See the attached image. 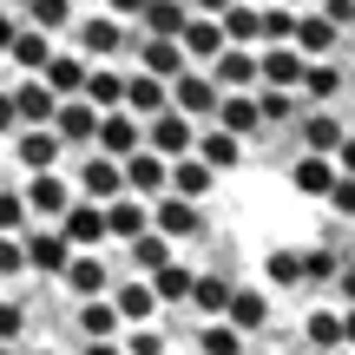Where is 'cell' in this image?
<instances>
[{"label":"cell","instance_id":"6da1fadb","mask_svg":"<svg viewBox=\"0 0 355 355\" xmlns=\"http://www.w3.org/2000/svg\"><path fill=\"white\" fill-rule=\"evenodd\" d=\"M66 33H73V46L86 53V60H119V53H125V20H119V13H73V26H66Z\"/></svg>","mask_w":355,"mask_h":355},{"label":"cell","instance_id":"7a4b0ae2","mask_svg":"<svg viewBox=\"0 0 355 355\" xmlns=\"http://www.w3.org/2000/svg\"><path fill=\"white\" fill-rule=\"evenodd\" d=\"M145 204H152V230H158V237H171V243L204 237V204L178 198V191H158V198H145Z\"/></svg>","mask_w":355,"mask_h":355},{"label":"cell","instance_id":"3957f363","mask_svg":"<svg viewBox=\"0 0 355 355\" xmlns=\"http://www.w3.org/2000/svg\"><path fill=\"white\" fill-rule=\"evenodd\" d=\"M139 145H145V119H139V112H125V105H105L99 125H92V152L125 158V152H139Z\"/></svg>","mask_w":355,"mask_h":355},{"label":"cell","instance_id":"277c9868","mask_svg":"<svg viewBox=\"0 0 355 355\" xmlns=\"http://www.w3.org/2000/svg\"><path fill=\"white\" fill-rule=\"evenodd\" d=\"M20 250H26V277L60 283V270H66V257H73V243L60 237V224H46V230L26 224V230H20Z\"/></svg>","mask_w":355,"mask_h":355},{"label":"cell","instance_id":"5b68a950","mask_svg":"<svg viewBox=\"0 0 355 355\" xmlns=\"http://www.w3.org/2000/svg\"><path fill=\"white\" fill-rule=\"evenodd\" d=\"M53 224H60V237L73 243V250H99V243H105V211L92 198H79V191L66 198V211L53 217Z\"/></svg>","mask_w":355,"mask_h":355},{"label":"cell","instance_id":"8992f818","mask_svg":"<svg viewBox=\"0 0 355 355\" xmlns=\"http://www.w3.org/2000/svg\"><path fill=\"white\" fill-rule=\"evenodd\" d=\"M145 145H152L158 158H184L191 145H198V119H184L178 105H165V112L145 119Z\"/></svg>","mask_w":355,"mask_h":355},{"label":"cell","instance_id":"52a82bcc","mask_svg":"<svg viewBox=\"0 0 355 355\" xmlns=\"http://www.w3.org/2000/svg\"><path fill=\"white\" fill-rule=\"evenodd\" d=\"M165 92H171V105H178V112H184V119H198V125L217 112V79H211V73H198V66L171 73V79H165Z\"/></svg>","mask_w":355,"mask_h":355},{"label":"cell","instance_id":"ba28073f","mask_svg":"<svg viewBox=\"0 0 355 355\" xmlns=\"http://www.w3.org/2000/svg\"><path fill=\"white\" fill-rule=\"evenodd\" d=\"M7 145H13V165L20 171H46V165H60V152H66L53 125H13Z\"/></svg>","mask_w":355,"mask_h":355},{"label":"cell","instance_id":"9c48e42d","mask_svg":"<svg viewBox=\"0 0 355 355\" xmlns=\"http://www.w3.org/2000/svg\"><path fill=\"white\" fill-rule=\"evenodd\" d=\"M20 198H26V211L33 217H60L66 211V198H73V178H66L60 165H46V171H26V184H20Z\"/></svg>","mask_w":355,"mask_h":355},{"label":"cell","instance_id":"30bf717a","mask_svg":"<svg viewBox=\"0 0 355 355\" xmlns=\"http://www.w3.org/2000/svg\"><path fill=\"white\" fill-rule=\"evenodd\" d=\"M60 290L73 296V303H79V296H105V290H112L105 257L99 250H73V257H66V270H60Z\"/></svg>","mask_w":355,"mask_h":355},{"label":"cell","instance_id":"8fae6325","mask_svg":"<svg viewBox=\"0 0 355 355\" xmlns=\"http://www.w3.org/2000/svg\"><path fill=\"white\" fill-rule=\"evenodd\" d=\"M204 73L217 79V92H250V86H257V53H250V46H230V40H224V46L204 60Z\"/></svg>","mask_w":355,"mask_h":355},{"label":"cell","instance_id":"7c38bea8","mask_svg":"<svg viewBox=\"0 0 355 355\" xmlns=\"http://www.w3.org/2000/svg\"><path fill=\"white\" fill-rule=\"evenodd\" d=\"M73 191H79V198H92V204L119 198V191H125V171H119V158H105V152H86V165L73 171Z\"/></svg>","mask_w":355,"mask_h":355},{"label":"cell","instance_id":"4fadbf2b","mask_svg":"<svg viewBox=\"0 0 355 355\" xmlns=\"http://www.w3.org/2000/svg\"><path fill=\"white\" fill-rule=\"evenodd\" d=\"M191 152H198V158H204V165H211L217 178L243 165V139H237V132H224L217 119H204V125H198V145H191Z\"/></svg>","mask_w":355,"mask_h":355},{"label":"cell","instance_id":"5bb4252c","mask_svg":"<svg viewBox=\"0 0 355 355\" xmlns=\"http://www.w3.org/2000/svg\"><path fill=\"white\" fill-rule=\"evenodd\" d=\"M165 191H178V198H191V204H204V198L217 191V171L204 165L198 152H184V158H171V165H165Z\"/></svg>","mask_w":355,"mask_h":355},{"label":"cell","instance_id":"9a60e30c","mask_svg":"<svg viewBox=\"0 0 355 355\" xmlns=\"http://www.w3.org/2000/svg\"><path fill=\"white\" fill-rule=\"evenodd\" d=\"M46 125L60 132V145H92V125H99V105L73 92V99H60V105H53V119H46Z\"/></svg>","mask_w":355,"mask_h":355},{"label":"cell","instance_id":"2e32d148","mask_svg":"<svg viewBox=\"0 0 355 355\" xmlns=\"http://www.w3.org/2000/svg\"><path fill=\"white\" fill-rule=\"evenodd\" d=\"M165 165H171V158H158L152 145L125 152V158H119V171H125V191H132V198H158V191H165Z\"/></svg>","mask_w":355,"mask_h":355},{"label":"cell","instance_id":"e0dca14e","mask_svg":"<svg viewBox=\"0 0 355 355\" xmlns=\"http://www.w3.org/2000/svg\"><path fill=\"white\" fill-rule=\"evenodd\" d=\"M224 322H237L243 336H263V329H270V290H243V283H230Z\"/></svg>","mask_w":355,"mask_h":355},{"label":"cell","instance_id":"ac0fdd59","mask_svg":"<svg viewBox=\"0 0 355 355\" xmlns=\"http://www.w3.org/2000/svg\"><path fill=\"white\" fill-rule=\"evenodd\" d=\"M336 40H343V26H336V20H329L322 7L296 13V33H290V46L303 53V60H316V53H336Z\"/></svg>","mask_w":355,"mask_h":355},{"label":"cell","instance_id":"d6986e66","mask_svg":"<svg viewBox=\"0 0 355 355\" xmlns=\"http://www.w3.org/2000/svg\"><path fill=\"white\" fill-rule=\"evenodd\" d=\"M46 53H53V33H46V26H33V20H20V33L7 40V53H0V60H7L13 73H40V66H46Z\"/></svg>","mask_w":355,"mask_h":355},{"label":"cell","instance_id":"ffe728a7","mask_svg":"<svg viewBox=\"0 0 355 355\" xmlns=\"http://www.w3.org/2000/svg\"><path fill=\"white\" fill-rule=\"evenodd\" d=\"M7 92H13V112H20V125H46L53 105H60V92H53L40 73H20V86H7Z\"/></svg>","mask_w":355,"mask_h":355},{"label":"cell","instance_id":"44dd1931","mask_svg":"<svg viewBox=\"0 0 355 355\" xmlns=\"http://www.w3.org/2000/svg\"><path fill=\"white\" fill-rule=\"evenodd\" d=\"M105 296H112L119 322H158V309H165V303L152 296V283H145V277H125V283H112Z\"/></svg>","mask_w":355,"mask_h":355},{"label":"cell","instance_id":"7402d4cb","mask_svg":"<svg viewBox=\"0 0 355 355\" xmlns=\"http://www.w3.org/2000/svg\"><path fill=\"white\" fill-rule=\"evenodd\" d=\"M99 211H105V237H119V243H125V237H139V230L152 224V204H145V198H132V191L105 198Z\"/></svg>","mask_w":355,"mask_h":355},{"label":"cell","instance_id":"603a6c76","mask_svg":"<svg viewBox=\"0 0 355 355\" xmlns=\"http://www.w3.org/2000/svg\"><path fill=\"white\" fill-rule=\"evenodd\" d=\"M178 46H184L191 66H204L217 46H224V26H217V13H184V26H178Z\"/></svg>","mask_w":355,"mask_h":355},{"label":"cell","instance_id":"cb8c5ba5","mask_svg":"<svg viewBox=\"0 0 355 355\" xmlns=\"http://www.w3.org/2000/svg\"><path fill=\"white\" fill-rule=\"evenodd\" d=\"M86 66H92V60H86L79 46H66V53L53 46V53H46V66H40V79H46V86L60 92V99H73V92L86 86Z\"/></svg>","mask_w":355,"mask_h":355},{"label":"cell","instance_id":"d4e9b609","mask_svg":"<svg viewBox=\"0 0 355 355\" xmlns=\"http://www.w3.org/2000/svg\"><path fill=\"white\" fill-rule=\"evenodd\" d=\"M217 125L224 132H237V139H250V132H263V119H257V86L250 92H217Z\"/></svg>","mask_w":355,"mask_h":355},{"label":"cell","instance_id":"484cf974","mask_svg":"<svg viewBox=\"0 0 355 355\" xmlns=\"http://www.w3.org/2000/svg\"><path fill=\"white\" fill-rule=\"evenodd\" d=\"M119 105H125V112H139V119H152V112H165V105H171V92H165V79H158V73H125Z\"/></svg>","mask_w":355,"mask_h":355},{"label":"cell","instance_id":"4316f807","mask_svg":"<svg viewBox=\"0 0 355 355\" xmlns=\"http://www.w3.org/2000/svg\"><path fill=\"white\" fill-rule=\"evenodd\" d=\"M184 46L178 40H165V33H145L139 40V73H158V79H171V73H184Z\"/></svg>","mask_w":355,"mask_h":355},{"label":"cell","instance_id":"83f0119b","mask_svg":"<svg viewBox=\"0 0 355 355\" xmlns=\"http://www.w3.org/2000/svg\"><path fill=\"white\" fill-rule=\"evenodd\" d=\"M329 178H336V158H329V152H303V158L290 165V191H296V198H322Z\"/></svg>","mask_w":355,"mask_h":355},{"label":"cell","instance_id":"f1b7e54d","mask_svg":"<svg viewBox=\"0 0 355 355\" xmlns=\"http://www.w3.org/2000/svg\"><path fill=\"white\" fill-rule=\"evenodd\" d=\"M145 283H152V296H158L165 309H184V296H191V263H178V250H171Z\"/></svg>","mask_w":355,"mask_h":355},{"label":"cell","instance_id":"f546056e","mask_svg":"<svg viewBox=\"0 0 355 355\" xmlns=\"http://www.w3.org/2000/svg\"><path fill=\"white\" fill-rule=\"evenodd\" d=\"M119 92H125V66L92 60V66H86V86H79V99H92V105L105 112V105H119Z\"/></svg>","mask_w":355,"mask_h":355},{"label":"cell","instance_id":"4dcf8cb0","mask_svg":"<svg viewBox=\"0 0 355 355\" xmlns=\"http://www.w3.org/2000/svg\"><path fill=\"white\" fill-rule=\"evenodd\" d=\"M224 296H230L224 270H191V296H184V303L198 309V316H224Z\"/></svg>","mask_w":355,"mask_h":355},{"label":"cell","instance_id":"1f68e13d","mask_svg":"<svg viewBox=\"0 0 355 355\" xmlns=\"http://www.w3.org/2000/svg\"><path fill=\"white\" fill-rule=\"evenodd\" d=\"M171 250H178V243H171V237H158V230H152V224H145V230H139V237H125V263H132V270H139V277H152V270H158V263H165V257H171Z\"/></svg>","mask_w":355,"mask_h":355},{"label":"cell","instance_id":"d6a6232c","mask_svg":"<svg viewBox=\"0 0 355 355\" xmlns=\"http://www.w3.org/2000/svg\"><path fill=\"white\" fill-rule=\"evenodd\" d=\"M243 349H250V336H243L237 322L204 316V329H198V355H243Z\"/></svg>","mask_w":355,"mask_h":355},{"label":"cell","instance_id":"836d02e7","mask_svg":"<svg viewBox=\"0 0 355 355\" xmlns=\"http://www.w3.org/2000/svg\"><path fill=\"white\" fill-rule=\"evenodd\" d=\"M73 329H79V336H119L125 322H119L112 296H79V316H73Z\"/></svg>","mask_w":355,"mask_h":355},{"label":"cell","instance_id":"e575fe53","mask_svg":"<svg viewBox=\"0 0 355 355\" xmlns=\"http://www.w3.org/2000/svg\"><path fill=\"white\" fill-rule=\"evenodd\" d=\"M296 105H303V92H290V86H257V119H263V132L270 125H296Z\"/></svg>","mask_w":355,"mask_h":355},{"label":"cell","instance_id":"d590c367","mask_svg":"<svg viewBox=\"0 0 355 355\" xmlns=\"http://www.w3.org/2000/svg\"><path fill=\"white\" fill-rule=\"evenodd\" d=\"M303 343L309 349H336V343H343V309H336V303L309 309V316H303Z\"/></svg>","mask_w":355,"mask_h":355},{"label":"cell","instance_id":"8d00e7d4","mask_svg":"<svg viewBox=\"0 0 355 355\" xmlns=\"http://www.w3.org/2000/svg\"><path fill=\"white\" fill-rule=\"evenodd\" d=\"M217 26H224L230 46H257V0H230V7L217 13Z\"/></svg>","mask_w":355,"mask_h":355},{"label":"cell","instance_id":"74e56055","mask_svg":"<svg viewBox=\"0 0 355 355\" xmlns=\"http://www.w3.org/2000/svg\"><path fill=\"white\" fill-rule=\"evenodd\" d=\"M263 283H270V290H303V257L277 243V250L263 257Z\"/></svg>","mask_w":355,"mask_h":355},{"label":"cell","instance_id":"f35d334b","mask_svg":"<svg viewBox=\"0 0 355 355\" xmlns=\"http://www.w3.org/2000/svg\"><path fill=\"white\" fill-rule=\"evenodd\" d=\"M73 13H79V0H26L20 20L46 26V33H66V26H73Z\"/></svg>","mask_w":355,"mask_h":355},{"label":"cell","instance_id":"ab89813d","mask_svg":"<svg viewBox=\"0 0 355 355\" xmlns=\"http://www.w3.org/2000/svg\"><path fill=\"white\" fill-rule=\"evenodd\" d=\"M303 257V290H329V277H336V263H343V257H336V243L322 237L316 250H296Z\"/></svg>","mask_w":355,"mask_h":355},{"label":"cell","instance_id":"60d3db41","mask_svg":"<svg viewBox=\"0 0 355 355\" xmlns=\"http://www.w3.org/2000/svg\"><path fill=\"white\" fill-rule=\"evenodd\" d=\"M349 132V119H336V112H309L303 119V152H336V139Z\"/></svg>","mask_w":355,"mask_h":355},{"label":"cell","instance_id":"b9f144b4","mask_svg":"<svg viewBox=\"0 0 355 355\" xmlns=\"http://www.w3.org/2000/svg\"><path fill=\"white\" fill-rule=\"evenodd\" d=\"M119 349H125V355H165L171 336L158 329V322H125V329H119Z\"/></svg>","mask_w":355,"mask_h":355},{"label":"cell","instance_id":"7bdbcfd3","mask_svg":"<svg viewBox=\"0 0 355 355\" xmlns=\"http://www.w3.org/2000/svg\"><path fill=\"white\" fill-rule=\"evenodd\" d=\"M322 204H329L336 224H355V171H336L329 191H322Z\"/></svg>","mask_w":355,"mask_h":355},{"label":"cell","instance_id":"ee69618b","mask_svg":"<svg viewBox=\"0 0 355 355\" xmlns=\"http://www.w3.org/2000/svg\"><path fill=\"white\" fill-rule=\"evenodd\" d=\"M26 277V250H20V230H0V283H20Z\"/></svg>","mask_w":355,"mask_h":355},{"label":"cell","instance_id":"f6af8a7d","mask_svg":"<svg viewBox=\"0 0 355 355\" xmlns=\"http://www.w3.org/2000/svg\"><path fill=\"white\" fill-rule=\"evenodd\" d=\"M33 224V211H26L20 184H0V230H26Z\"/></svg>","mask_w":355,"mask_h":355},{"label":"cell","instance_id":"bcb514c9","mask_svg":"<svg viewBox=\"0 0 355 355\" xmlns=\"http://www.w3.org/2000/svg\"><path fill=\"white\" fill-rule=\"evenodd\" d=\"M26 336V303L20 296H0V343H20Z\"/></svg>","mask_w":355,"mask_h":355},{"label":"cell","instance_id":"7dc6e473","mask_svg":"<svg viewBox=\"0 0 355 355\" xmlns=\"http://www.w3.org/2000/svg\"><path fill=\"white\" fill-rule=\"evenodd\" d=\"M329 290H336V303H355V263H336Z\"/></svg>","mask_w":355,"mask_h":355},{"label":"cell","instance_id":"c3c4849f","mask_svg":"<svg viewBox=\"0 0 355 355\" xmlns=\"http://www.w3.org/2000/svg\"><path fill=\"white\" fill-rule=\"evenodd\" d=\"M322 13H329V20H336V26H343V33H349V26H355V0H322Z\"/></svg>","mask_w":355,"mask_h":355},{"label":"cell","instance_id":"681fc988","mask_svg":"<svg viewBox=\"0 0 355 355\" xmlns=\"http://www.w3.org/2000/svg\"><path fill=\"white\" fill-rule=\"evenodd\" d=\"M329 158H336V171H355V132H343V139H336Z\"/></svg>","mask_w":355,"mask_h":355},{"label":"cell","instance_id":"f907efd6","mask_svg":"<svg viewBox=\"0 0 355 355\" xmlns=\"http://www.w3.org/2000/svg\"><path fill=\"white\" fill-rule=\"evenodd\" d=\"M79 355H125V349H119V336H86V349H79Z\"/></svg>","mask_w":355,"mask_h":355},{"label":"cell","instance_id":"816d5d0a","mask_svg":"<svg viewBox=\"0 0 355 355\" xmlns=\"http://www.w3.org/2000/svg\"><path fill=\"white\" fill-rule=\"evenodd\" d=\"M13 125H20V112H13V92H7V86H0V139H7V132H13Z\"/></svg>","mask_w":355,"mask_h":355},{"label":"cell","instance_id":"f5cc1de1","mask_svg":"<svg viewBox=\"0 0 355 355\" xmlns=\"http://www.w3.org/2000/svg\"><path fill=\"white\" fill-rule=\"evenodd\" d=\"M99 7H105V13H119V20H139L145 0H99Z\"/></svg>","mask_w":355,"mask_h":355},{"label":"cell","instance_id":"db71d44e","mask_svg":"<svg viewBox=\"0 0 355 355\" xmlns=\"http://www.w3.org/2000/svg\"><path fill=\"white\" fill-rule=\"evenodd\" d=\"M13 33H20V13H13V7H0V53H7V40Z\"/></svg>","mask_w":355,"mask_h":355},{"label":"cell","instance_id":"11a10c76","mask_svg":"<svg viewBox=\"0 0 355 355\" xmlns=\"http://www.w3.org/2000/svg\"><path fill=\"white\" fill-rule=\"evenodd\" d=\"M343 343L355 349V303H343Z\"/></svg>","mask_w":355,"mask_h":355},{"label":"cell","instance_id":"9f6ffc18","mask_svg":"<svg viewBox=\"0 0 355 355\" xmlns=\"http://www.w3.org/2000/svg\"><path fill=\"white\" fill-rule=\"evenodd\" d=\"M184 7H191V13H224L230 0H184Z\"/></svg>","mask_w":355,"mask_h":355},{"label":"cell","instance_id":"6f0895ef","mask_svg":"<svg viewBox=\"0 0 355 355\" xmlns=\"http://www.w3.org/2000/svg\"><path fill=\"white\" fill-rule=\"evenodd\" d=\"M322 355H355V349H349V343H336V349H322Z\"/></svg>","mask_w":355,"mask_h":355},{"label":"cell","instance_id":"680465c9","mask_svg":"<svg viewBox=\"0 0 355 355\" xmlns=\"http://www.w3.org/2000/svg\"><path fill=\"white\" fill-rule=\"evenodd\" d=\"M0 355H20V343H0Z\"/></svg>","mask_w":355,"mask_h":355},{"label":"cell","instance_id":"91938a15","mask_svg":"<svg viewBox=\"0 0 355 355\" xmlns=\"http://www.w3.org/2000/svg\"><path fill=\"white\" fill-rule=\"evenodd\" d=\"M0 7H13V13H20V7H26V0H0Z\"/></svg>","mask_w":355,"mask_h":355},{"label":"cell","instance_id":"94428289","mask_svg":"<svg viewBox=\"0 0 355 355\" xmlns=\"http://www.w3.org/2000/svg\"><path fill=\"white\" fill-rule=\"evenodd\" d=\"M26 355H53V349H26Z\"/></svg>","mask_w":355,"mask_h":355},{"label":"cell","instance_id":"6125c7cd","mask_svg":"<svg viewBox=\"0 0 355 355\" xmlns=\"http://www.w3.org/2000/svg\"><path fill=\"white\" fill-rule=\"evenodd\" d=\"M79 7H99V0H79Z\"/></svg>","mask_w":355,"mask_h":355},{"label":"cell","instance_id":"be15d7a7","mask_svg":"<svg viewBox=\"0 0 355 355\" xmlns=\"http://www.w3.org/2000/svg\"><path fill=\"white\" fill-rule=\"evenodd\" d=\"M349 132H355V112H349Z\"/></svg>","mask_w":355,"mask_h":355},{"label":"cell","instance_id":"e7e4bbea","mask_svg":"<svg viewBox=\"0 0 355 355\" xmlns=\"http://www.w3.org/2000/svg\"><path fill=\"white\" fill-rule=\"evenodd\" d=\"M243 355H257V349H243Z\"/></svg>","mask_w":355,"mask_h":355},{"label":"cell","instance_id":"03108f58","mask_svg":"<svg viewBox=\"0 0 355 355\" xmlns=\"http://www.w3.org/2000/svg\"><path fill=\"white\" fill-rule=\"evenodd\" d=\"M0 79H7V73H0Z\"/></svg>","mask_w":355,"mask_h":355},{"label":"cell","instance_id":"003e7915","mask_svg":"<svg viewBox=\"0 0 355 355\" xmlns=\"http://www.w3.org/2000/svg\"><path fill=\"white\" fill-rule=\"evenodd\" d=\"M165 355H171V349H165Z\"/></svg>","mask_w":355,"mask_h":355}]
</instances>
